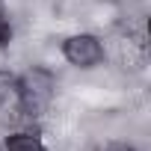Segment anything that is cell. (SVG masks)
Returning <instances> with one entry per match:
<instances>
[{"label": "cell", "mask_w": 151, "mask_h": 151, "mask_svg": "<svg viewBox=\"0 0 151 151\" xmlns=\"http://www.w3.org/2000/svg\"><path fill=\"white\" fill-rule=\"evenodd\" d=\"M15 92H18V107L24 116H42L53 95V77L45 68H33L18 80Z\"/></svg>", "instance_id": "obj_1"}, {"label": "cell", "mask_w": 151, "mask_h": 151, "mask_svg": "<svg viewBox=\"0 0 151 151\" xmlns=\"http://www.w3.org/2000/svg\"><path fill=\"white\" fill-rule=\"evenodd\" d=\"M62 53L71 65H77V68H95L101 59H104V47L95 36L89 33H77V36H71L65 39L62 45Z\"/></svg>", "instance_id": "obj_2"}, {"label": "cell", "mask_w": 151, "mask_h": 151, "mask_svg": "<svg viewBox=\"0 0 151 151\" xmlns=\"http://www.w3.org/2000/svg\"><path fill=\"white\" fill-rule=\"evenodd\" d=\"M3 151H45L36 133H12L3 142Z\"/></svg>", "instance_id": "obj_3"}, {"label": "cell", "mask_w": 151, "mask_h": 151, "mask_svg": "<svg viewBox=\"0 0 151 151\" xmlns=\"http://www.w3.org/2000/svg\"><path fill=\"white\" fill-rule=\"evenodd\" d=\"M9 39H12V27H9V21L3 15H0V47L9 45Z\"/></svg>", "instance_id": "obj_4"}, {"label": "cell", "mask_w": 151, "mask_h": 151, "mask_svg": "<svg viewBox=\"0 0 151 151\" xmlns=\"http://www.w3.org/2000/svg\"><path fill=\"white\" fill-rule=\"evenodd\" d=\"M119 151H127V148H119Z\"/></svg>", "instance_id": "obj_5"}]
</instances>
